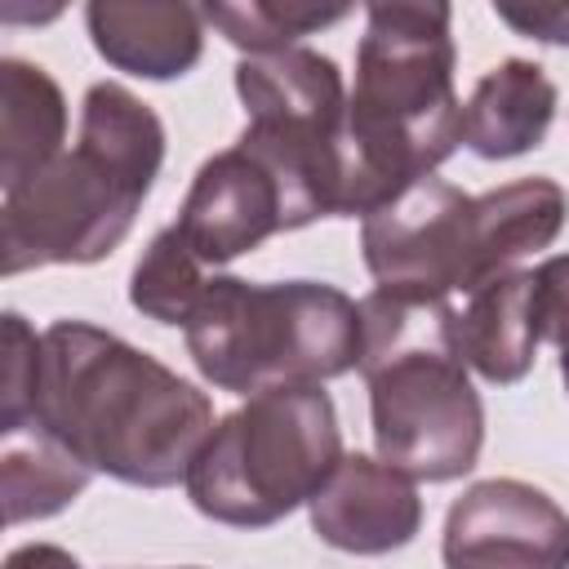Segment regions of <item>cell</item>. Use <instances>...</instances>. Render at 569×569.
Instances as JSON below:
<instances>
[{
	"mask_svg": "<svg viewBox=\"0 0 569 569\" xmlns=\"http://www.w3.org/2000/svg\"><path fill=\"white\" fill-rule=\"evenodd\" d=\"M173 227L209 267L258 249L276 231H289V204L276 173L236 142L196 169Z\"/></svg>",
	"mask_w": 569,
	"mask_h": 569,
	"instance_id": "cell-10",
	"label": "cell"
},
{
	"mask_svg": "<svg viewBox=\"0 0 569 569\" xmlns=\"http://www.w3.org/2000/svg\"><path fill=\"white\" fill-rule=\"evenodd\" d=\"M307 507L320 542L351 556H387L422 529L413 480L369 453H342Z\"/></svg>",
	"mask_w": 569,
	"mask_h": 569,
	"instance_id": "cell-11",
	"label": "cell"
},
{
	"mask_svg": "<svg viewBox=\"0 0 569 569\" xmlns=\"http://www.w3.org/2000/svg\"><path fill=\"white\" fill-rule=\"evenodd\" d=\"M89 476L93 471L40 422L0 431V493L9 525L58 516L71 498L84 493Z\"/></svg>",
	"mask_w": 569,
	"mask_h": 569,
	"instance_id": "cell-16",
	"label": "cell"
},
{
	"mask_svg": "<svg viewBox=\"0 0 569 569\" xmlns=\"http://www.w3.org/2000/svg\"><path fill=\"white\" fill-rule=\"evenodd\" d=\"M236 93L249 111L240 147L276 173L289 231L347 218V89L338 62L298 44L240 58Z\"/></svg>",
	"mask_w": 569,
	"mask_h": 569,
	"instance_id": "cell-8",
	"label": "cell"
},
{
	"mask_svg": "<svg viewBox=\"0 0 569 569\" xmlns=\"http://www.w3.org/2000/svg\"><path fill=\"white\" fill-rule=\"evenodd\" d=\"M182 333L200 378L236 396L320 387L360 369L365 356L360 302L320 280L249 284L209 276Z\"/></svg>",
	"mask_w": 569,
	"mask_h": 569,
	"instance_id": "cell-6",
	"label": "cell"
},
{
	"mask_svg": "<svg viewBox=\"0 0 569 569\" xmlns=\"http://www.w3.org/2000/svg\"><path fill=\"white\" fill-rule=\"evenodd\" d=\"M556 116V84L529 58H507L489 67L467 107H462V142L480 160H511L533 151Z\"/></svg>",
	"mask_w": 569,
	"mask_h": 569,
	"instance_id": "cell-14",
	"label": "cell"
},
{
	"mask_svg": "<svg viewBox=\"0 0 569 569\" xmlns=\"http://www.w3.org/2000/svg\"><path fill=\"white\" fill-rule=\"evenodd\" d=\"M449 22L453 13L440 0L365 9L347 98V218H369L462 142Z\"/></svg>",
	"mask_w": 569,
	"mask_h": 569,
	"instance_id": "cell-2",
	"label": "cell"
},
{
	"mask_svg": "<svg viewBox=\"0 0 569 569\" xmlns=\"http://www.w3.org/2000/svg\"><path fill=\"white\" fill-rule=\"evenodd\" d=\"M498 18L507 27H516L529 40L542 44H569V4H533V9H516V4H498Z\"/></svg>",
	"mask_w": 569,
	"mask_h": 569,
	"instance_id": "cell-20",
	"label": "cell"
},
{
	"mask_svg": "<svg viewBox=\"0 0 569 569\" xmlns=\"http://www.w3.org/2000/svg\"><path fill=\"white\" fill-rule=\"evenodd\" d=\"M373 445L409 480H458L485 445V405L453 347V307L373 289L360 302Z\"/></svg>",
	"mask_w": 569,
	"mask_h": 569,
	"instance_id": "cell-5",
	"label": "cell"
},
{
	"mask_svg": "<svg viewBox=\"0 0 569 569\" xmlns=\"http://www.w3.org/2000/svg\"><path fill=\"white\" fill-rule=\"evenodd\" d=\"M533 298L542 338L560 351V378L569 391V253H556L533 271Z\"/></svg>",
	"mask_w": 569,
	"mask_h": 569,
	"instance_id": "cell-19",
	"label": "cell"
},
{
	"mask_svg": "<svg viewBox=\"0 0 569 569\" xmlns=\"http://www.w3.org/2000/svg\"><path fill=\"white\" fill-rule=\"evenodd\" d=\"M164 160L160 116L124 84H93L80 107V138L53 164L4 191V276L98 262L133 227Z\"/></svg>",
	"mask_w": 569,
	"mask_h": 569,
	"instance_id": "cell-3",
	"label": "cell"
},
{
	"mask_svg": "<svg viewBox=\"0 0 569 569\" xmlns=\"http://www.w3.org/2000/svg\"><path fill=\"white\" fill-rule=\"evenodd\" d=\"M445 569H569V516L525 480H480L445 516Z\"/></svg>",
	"mask_w": 569,
	"mask_h": 569,
	"instance_id": "cell-9",
	"label": "cell"
},
{
	"mask_svg": "<svg viewBox=\"0 0 569 569\" xmlns=\"http://www.w3.org/2000/svg\"><path fill=\"white\" fill-rule=\"evenodd\" d=\"M569 213L556 178H516L485 196L427 173L378 204L360 227L365 267L382 293L413 302H449L516 271L533 249H547Z\"/></svg>",
	"mask_w": 569,
	"mask_h": 569,
	"instance_id": "cell-4",
	"label": "cell"
},
{
	"mask_svg": "<svg viewBox=\"0 0 569 569\" xmlns=\"http://www.w3.org/2000/svg\"><path fill=\"white\" fill-rule=\"evenodd\" d=\"M84 22L93 49L129 76L142 80H173L200 62L204 49V13L191 4H160V0H89Z\"/></svg>",
	"mask_w": 569,
	"mask_h": 569,
	"instance_id": "cell-12",
	"label": "cell"
},
{
	"mask_svg": "<svg viewBox=\"0 0 569 569\" xmlns=\"http://www.w3.org/2000/svg\"><path fill=\"white\" fill-rule=\"evenodd\" d=\"M67 102L49 71L22 58L0 62V187H18L62 156Z\"/></svg>",
	"mask_w": 569,
	"mask_h": 569,
	"instance_id": "cell-15",
	"label": "cell"
},
{
	"mask_svg": "<svg viewBox=\"0 0 569 569\" xmlns=\"http://www.w3.org/2000/svg\"><path fill=\"white\" fill-rule=\"evenodd\" d=\"M342 458L338 413L320 387H271L227 413L187 471L200 516L231 529H267L316 489Z\"/></svg>",
	"mask_w": 569,
	"mask_h": 569,
	"instance_id": "cell-7",
	"label": "cell"
},
{
	"mask_svg": "<svg viewBox=\"0 0 569 569\" xmlns=\"http://www.w3.org/2000/svg\"><path fill=\"white\" fill-rule=\"evenodd\" d=\"M4 569H80V560L53 542H27V547L9 551Z\"/></svg>",
	"mask_w": 569,
	"mask_h": 569,
	"instance_id": "cell-21",
	"label": "cell"
},
{
	"mask_svg": "<svg viewBox=\"0 0 569 569\" xmlns=\"http://www.w3.org/2000/svg\"><path fill=\"white\" fill-rule=\"evenodd\" d=\"M204 22H213L236 49L284 53L307 31L333 27L351 13V4H316V0H240V4H204Z\"/></svg>",
	"mask_w": 569,
	"mask_h": 569,
	"instance_id": "cell-18",
	"label": "cell"
},
{
	"mask_svg": "<svg viewBox=\"0 0 569 569\" xmlns=\"http://www.w3.org/2000/svg\"><path fill=\"white\" fill-rule=\"evenodd\" d=\"M204 284L209 276L196 249L182 240L178 227H164L156 231V240L147 244V253L129 276V302L156 325H187Z\"/></svg>",
	"mask_w": 569,
	"mask_h": 569,
	"instance_id": "cell-17",
	"label": "cell"
},
{
	"mask_svg": "<svg viewBox=\"0 0 569 569\" xmlns=\"http://www.w3.org/2000/svg\"><path fill=\"white\" fill-rule=\"evenodd\" d=\"M31 422L58 436L89 471L164 489L187 480L213 431V405L124 338L84 320H53L40 333Z\"/></svg>",
	"mask_w": 569,
	"mask_h": 569,
	"instance_id": "cell-1",
	"label": "cell"
},
{
	"mask_svg": "<svg viewBox=\"0 0 569 569\" xmlns=\"http://www.w3.org/2000/svg\"><path fill=\"white\" fill-rule=\"evenodd\" d=\"M542 342L538 325V298H533V271H507L476 293H467L462 307H453V347L467 369H476L493 387H511L533 369Z\"/></svg>",
	"mask_w": 569,
	"mask_h": 569,
	"instance_id": "cell-13",
	"label": "cell"
}]
</instances>
